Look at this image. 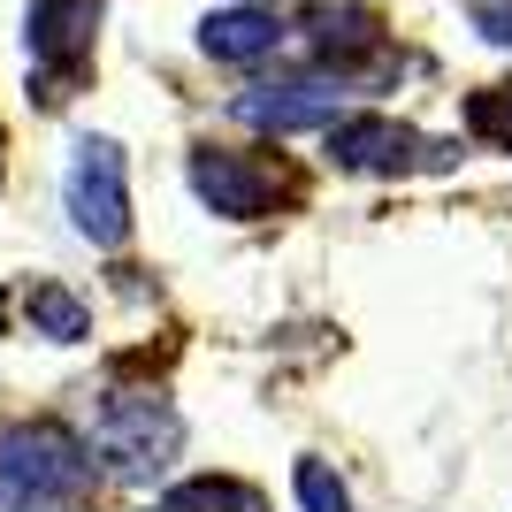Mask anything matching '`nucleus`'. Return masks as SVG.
Here are the masks:
<instances>
[{
    "mask_svg": "<svg viewBox=\"0 0 512 512\" xmlns=\"http://www.w3.org/2000/svg\"><path fill=\"white\" fill-rule=\"evenodd\" d=\"M85 444L54 421H31V428H8L0 436V497L8 505H62V497L85 490Z\"/></svg>",
    "mask_w": 512,
    "mask_h": 512,
    "instance_id": "nucleus-1",
    "label": "nucleus"
},
{
    "mask_svg": "<svg viewBox=\"0 0 512 512\" xmlns=\"http://www.w3.org/2000/svg\"><path fill=\"white\" fill-rule=\"evenodd\" d=\"M176 444H184V421H176L169 398H107L100 428H92V451L107 459V474H123V482H153V474H169Z\"/></svg>",
    "mask_w": 512,
    "mask_h": 512,
    "instance_id": "nucleus-2",
    "label": "nucleus"
},
{
    "mask_svg": "<svg viewBox=\"0 0 512 512\" xmlns=\"http://www.w3.org/2000/svg\"><path fill=\"white\" fill-rule=\"evenodd\" d=\"M62 199H69V222H77V237H92L100 253H115V245L130 237L123 146H115V138H77V153H69V176H62Z\"/></svg>",
    "mask_w": 512,
    "mask_h": 512,
    "instance_id": "nucleus-3",
    "label": "nucleus"
},
{
    "mask_svg": "<svg viewBox=\"0 0 512 512\" xmlns=\"http://www.w3.org/2000/svg\"><path fill=\"white\" fill-rule=\"evenodd\" d=\"M344 115V85H329V77H291V85H253L237 92V123L253 130H329Z\"/></svg>",
    "mask_w": 512,
    "mask_h": 512,
    "instance_id": "nucleus-4",
    "label": "nucleus"
},
{
    "mask_svg": "<svg viewBox=\"0 0 512 512\" xmlns=\"http://www.w3.org/2000/svg\"><path fill=\"white\" fill-rule=\"evenodd\" d=\"M192 192L207 199L222 222H260L276 207V176L245 161V153H192Z\"/></svg>",
    "mask_w": 512,
    "mask_h": 512,
    "instance_id": "nucleus-5",
    "label": "nucleus"
},
{
    "mask_svg": "<svg viewBox=\"0 0 512 512\" xmlns=\"http://www.w3.org/2000/svg\"><path fill=\"white\" fill-rule=\"evenodd\" d=\"M413 153H421V138L406 123H390V115H337L329 123V161L352 176H390V169H406Z\"/></svg>",
    "mask_w": 512,
    "mask_h": 512,
    "instance_id": "nucleus-6",
    "label": "nucleus"
},
{
    "mask_svg": "<svg viewBox=\"0 0 512 512\" xmlns=\"http://www.w3.org/2000/svg\"><path fill=\"white\" fill-rule=\"evenodd\" d=\"M92 23H100V8L92 0H31V62H46L54 77H77V62H85L92 46Z\"/></svg>",
    "mask_w": 512,
    "mask_h": 512,
    "instance_id": "nucleus-7",
    "label": "nucleus"
},
{
    "mask_svg": "<svg viewBox=\"0 0 512 512\" xmlns=\"http://www.w3.org/2000/svg\"><path fill=\"white\" fill-rule=\"evenodd\" d=\"M199 46H207L214 62H260V54H276L283 46V23L268 8H214L199 23Z\"/></svg>",
    "mask_w": 512,
    "mask_h": 512,
    "instance_id": "nucleus-8",
    "label": "nucleus"
},
{
    "mask_svg": "<svg viewBox=\"0 0 512 512\" xmlns=\"http://www.w3.org/2000/svg\"><path fill=\"white\" fill-rule=\"evenodd\" d=\"M23 321H31V337H46V344H77V337H92V306L77 299V291H62V283H31Z\"/></svg>",
    "mask_w": 512,
    "mask_h": 512,
    "instance_id": "nucleus-9",
    "label": "nucleus"
},
{
    "mask_svg": "<svg viewBox=\"0 0 512 512\" xmlns=\"http://www.w3.org/2000/svg\"><path fill=\"white\" fill-rule=\"evenodd\" d=\"M306 31H314V54H321V62H352V54H375V16H367V8H321Z\"/></svg>",
    "mask_w": 512,
    "mask_h": 512,
    "instance_id": "nucleus-10",
    "label": "nucleus"
},
{
    "mask_svg": "<svg viewBox=\"0 0 512 512\" xmlns=\"http://www.w3.org/2000/svg\"><path fill=\"white\" fill-rule=\"evenodd\" d=\"M176 512H268V497L253 482H230V474H192V482H176L169 490Z\"/></svg>",
    "mask_w": 512,
    "mask_h": 512,
    "instance_id": "nucleus-11",
    "label": "nucleus"
},
{
    "mask_svg": "<svg viewBox=\"0 0 512 512\" xmlns=\"http://www.w3.org/2000/svg\"><path fill=\"white\" fill-rule=\"evenodd\" d=\"M291 490H299L306 512H352V497H344V482L329 474V459H299V467H291Z\"/></svg>",
    "mask_w": 512,
    "mask_h": 512,
    "instance_id": "nucleus-12",
    "label": "nucleus"
},
{
    "mask_svg": "<svg viewBox=\"0 0 512 512\" xmlns=\"http://www.w3.org/2000/svg\"><path fill=\"white\" fill-rule=\"evenodd\" d=\"M467 130L474 138H490V146L512 153V85H490V92H474L467 100Z\"/></svg>",
    "mask_w": 512,
    "mask_h": 512,
    "instance_id": "nucleus-13",
    "label": "nucleus"
},
{
    "mask_svg": "<svg viewBox=\"0 0 512 512\" xmlns=\"http://www.w3.org/2000/svg\"><path fill=\"white\" fill-rule=\"evenodd\" d=\"M474 31L490 46H512V0H482V8H474Z\"/></svg>",
    "mask_w": 512,
    "mask_h": 512,
    "instance_id": "nucleus-14",
    "label": "nucleus"
},
{
    "mask_svg": "<svg viewBox=\"0 0 512 512\" xmlns=\"http://www.w3.org/2000/svg\"><path fill=\"white\" fill-rule=\"evenodd\" d=\"M161 512H176V505H161Z\"/></svg>",
    "mask_w": 512,
    "mask_h": 512,
    "instance_id": "nucleus-15",
    "label": "nucleus"
}]
</instances>
